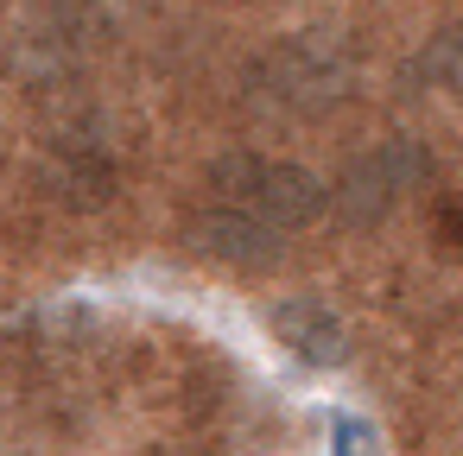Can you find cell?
Returning <instances> with one entry per match:
<instances>
[{
	"label": "cell",
	"instance_id": "obj_1",
	"mask_svg": "<svg viewBox=\"0 0 463 456\" xmlns=\"http://www.w3.org/2000/svg\"><path fill=\"white\" fill-rule=\"evenodd\" d=\"M362 58L336 26L286 33L248 64V102L279 121H324L355 96Z\"/></svg>",
	"mask_w": 463,
	"mask_h": 456
},
{
	"label": "cell",
	"instance_id": "obj_2",
	"mask_svg": "<svg viewBox=\"0 0 463 456\" xmlns=\"http://www.w3.org/2000/svg\"><path fill=\"white\" fill-rule=\"evenodd\" d=\"M203 184H210V197H216V209H235V216H254V222H267V228H305V222H317L324 209H330V191L305 172V165H292V159H267V153H222L210 172H203Z\"/></svg>",
	"mask_w": 463,
	"mask_h": 456
},
{
	"label": "cell",
	"instance_id": "obj_3",
	"mask_svg": "<svg viewBox=\"0 0 463 456\" xmlns=\"http://www.w3.org/2000/svg\"><path fill=\"white\" fill-rule=\"evenodd\" d=\"M431 146L412 140V134H393V140H374L368 153H355L330 191V209L343 228H381L406 197H419L431 184Z\"/></svg>",
	"mask_w": 463,
	"mask_h": 456
},
{
	"label": "cell",
	"instance_id": "obj_4",
	"mask_svg": "<svg viewBox=\"0 0 463 456\" xmlns=\"http://www.w3.org/2000/svg\"><path fill=\"white\" fill-rule=\"evenodd\" d=\"M45 191H52L58 203H71V209H96V203L115 197V159H109L96 140L71 134V140H58V146L45 153Z\"/></svg>",
	"mask_w": 463,
	"mask_h": 456
},
{
	"label": "cell",
	"instance_id": "obj_5",
	"mask_svg": "<svg viewBox=\"0 0 463 456\" xmlns=\"http://www.w3.org/2000/svg\"><path fill=\"white\" fill-rule=\"evenodd\" d=\"M197 247L222 266H241V273H267L279 266V228L254 222V216H235V209H210L197 222Z\"/></svg>",
	"mask_w": 463,
	"mask_h": 456
},
{
	"label": "cell",
	"instance_id": "obj_6",
	"mask_svg": "<svg viewBox=\"0 0 463 456\" xmlns=\"http://www.w3.org/2000/svg\"><path fill=\"white\" fill-rule=\"evenodd\" d=\"M273 336H279L298 361H311V368H330V361L343 355V323H336V311H330L324 298H292V304H279V311H273Z\"/></svg>",
	"mask_w": 463,
	"mask_h": 456
},
{
	"label": "cell",
	"instance_id": "obj_7",
	"mask_svg": "<svg viewBox=\"0 0 463 456\" xmlns=\"http://www.w3.org/2000/svg\"><path fill=\"white\" fill-rule=\"evenodd\" d=\"M406 83L419 89H438V96H457L463 89V26H444L419 45V58L406 64Z\"/></svg>",
	"mask_w": 463,
	"mask_h": 456
},
{
	"label": "cell",
	"instance_id": "obj_8",
	"mask_svg": "<svg viewBox=\"0 0 463 456\" xmlns=\"http://www.w3.org/2000/svg\"><path fill=\"white\" fill-rule=\"evenodd\" d=\"M374 424L355 412H330V456H374Z\"/></svg>",
	"mask_w": 463,
	"mask_h": 456
},
{
	"label": "cell",
	"instance_id": "obj_9",
	"mask_svg": "<svg viewBox=\"0 0 463 456\" xmlns=\"http://www.w3.org/2000/svg\"><path fill=\"white\" fill-rule=\"evenodd\" d=\"M438 235H444V247H463V197L438 209Z\"/></svg>",
	"mask_w": 463,
	"mask_h": 456
}]
</instances>
